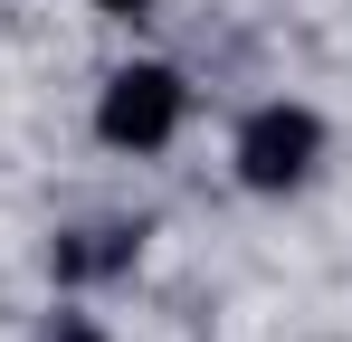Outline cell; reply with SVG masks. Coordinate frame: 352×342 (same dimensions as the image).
I'll list each match as a JSON object with an SVG mask.
<instances>
[{"instance_id": "2", "label": "cell", "mask_w": 352, "mask_h": 342, "mask_svg": "<svg viewBox=\"0 0 352 342\" xmlns=\"http://www.w3.org/2000/svg\"><path fill=\"white\" fill-rule=\"evenodd\" d=\"M181 124H190V76L162 67V57H133V67H115V76L96 86V143H105V152L153 162V152L181 143Z\"/></svg>"}, {"instance_id": "4", "label": "cell", "mask_w": 352, "mask_h": 342, "mask_svg": "<svg viewBox=\"0 0 352 342\" xmlns=\"http://www.w3.org/2000/svg\"><path fill=\"white\" fill-rule=\"evenodd\" d=\"M38 342H105V323H96L86 304H58V314L38 323Z\"/></svg>"}, {"instance_id": "1", "label": "cell", "mask_w": 352, "mask_h": 342, "mask_svg": "<svg viewBox=\"0 0 352 342\" xmlns=\"http://www.w3.org/2000/svg\"><path fill=\"white\" fill-rule=\"evenodd\" d=\"M324 152H333L324 114H314V105H295V95H276V105H248V124L229 133V171H238V190H257V200H295V190L324 171Z\"/></svg>"}, {"instance_id": "3", "label": "cell", "mask_w": 352, "mask_h": 342, "mask_svg": "<svg viewBox=\"0 0 352 342\" xmlns=\"http://www.w3.org/2000/svg\"><path fill=\"white\" fill-rule=\"evenodd\" d=\"M133 257H143V228H124V219H105V228H58L48 276H58V285H105V276H124Z\"/></svg>"}, {"instance_id": "5", "label": "cell", "mask_w": 352, "mask_h": 342, "mask_svg": "<svg viewBox=\"0 0 352 342\" xmlns=\"http://www.w3.org/2000/svg\"><path fill=\"white\" fill-rule=\"evenodd\" d=\"M86 10H105V19H153L162 0H86Z\"/></svg>"}]
</instances>
